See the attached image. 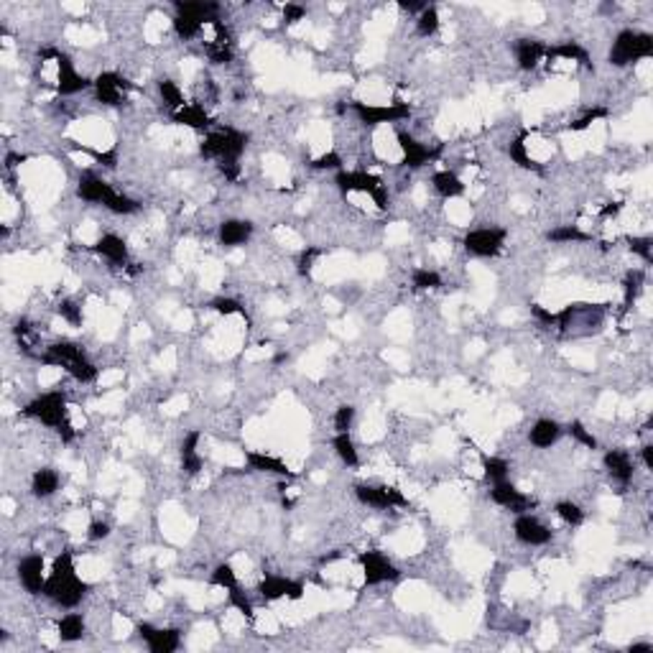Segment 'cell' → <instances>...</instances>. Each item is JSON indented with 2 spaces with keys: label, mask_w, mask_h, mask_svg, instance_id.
Returning a JSON list of instances; mask_svg holds the SVG:
<instances>
[{
  "label": "cell",
  "mask_w": 653,
  "mask_h": 653,
  "mask_svg": "<svg viewBox=\"0 0 653 653\" xmlns=\"http://www.w3.org/2000/svg\"><path fill=\"white\" fill-rule=\"evenodd\" d=\"M87 590L89 587L77 577L72 554H69V551H61L59 557L54 559L52 577L46 579L44 597L54 600L57 605H61V608H77L82 602V597L87 594Z\"/></svg>",
  "instance_id": "cell-1"
},
{
  "label": "cell",
  "mask_w": 653,
  "mask_h": 653,
  "mask_svg": "<svg viewBox=\"0 0 653 653\" xmlns=\"http://www.w3.org/2000/svg\"><path fill=\"white\" fill-rule=\"evenodd\" d=\"M41 363L44 365H57V368H64V370L72 375L80 383H92L97 378V368L87 360V355L82 352L80 345L75 342H54L46 347V352L41 355Z\"/></svg>",
  "instance_id": "cell-2"
},
{
  "label": "cell",
  "mask_w": 653,
  "mask_h": 653,
  "mask_svg": "<svg viewBox=\"0 0 653 653\" xmlns=\"http://www.w3.org/2000/svg\"><path fill=\"white\" fill-rule=\"evenodd\" d=\"M653 54V36L643 31H620L610 49V64L615 67H628L640 59H648Z\"/></svg>",
  "instance_id": "cell-3"
},
{
  "label": "cell",
  "mask_w": 653,
  "mask_h": 653,
  "mask_svg": "<svg viewBox=\"0 0 653 653\" xmlns=\"http://www.w3.org/2000/svg\"><path fill=\"white\" fill-rule=\"evenodd\" d=\"M248 146V133H240L235 128H223L209 133L200 146V153L204 158H217L220 163L238 161Z\"/></svg>",
  "instance_id": "cell-4"
},
{
  "label": "cell",
  "mask_w": 653,
  "mask_h": 653,
  "mask_svg": "<svg viewBox=\"0 0 653 653\" xmlns=\"http://www.w3.org/2000/svg\"><path fill=\"white\" fill-rule=\"evenodd\" d=\"M23 416L29 419H38L41 423L52 426V429H61L67 419V396L61 391H52V393H44L33 398L29 406L23 408Z\"/></svg>",
  "instance_id": "cell-5"
},
{
  "label": "cell",
  "mask_w": 653,
  "mask_h": 653,
  "mask_svg": "<svg viewBox=\"0 0 653 653\" xmlns=\"http://www.w3.org/2000/svg\"><path fill=\"white\" fill-rule=\"evenodd\" d=\"M334 181H337V186H340L345 194L365 192V194H370L373 202L378 204V209L388 207V186L383 184L378 177H373V174H365V171H340Z\"/></svg>",
  "instance_id": "cell-6"
},
{
  "label": "cell",
  "mask_w": 653,
  "mask_h": 653,
  "mask_svg": "<svg viewBox=\"0 0 653 653\" xmlns=\"http://www.w3.org/2000/svg\"><path fill=\"white\" fill-rule=\"evenodd\" d=\"M352 110L365 126H380V123H398V120L411 115V107L406 103L393 105H368V103H352Z\"/></svg>",
  "instance_id": "cell-7"
},
{
  "label": "cell",
  "mask_w": 653,
  "mask_h": 653,
  "mask_svg": "<svg viewBox=\"0 0 653 653\" xmlns=\"http://www.w3.org/2000/svg\"><path fill=\"white\" fill-rule=\"evenodd\" d=\"M41 57H44V59H49V57L57 59V67H59V87L57 89H59V95H77L82 89H87L89 84H95V82H89L87 77H82L80 72H77L67 54L57 52V49H46Z\"/></svg>",
  "instance_id": "cell-8"
},
{
  "label": "cell",
  "mask_w": 653,
  "mask_h": 653,
  "mask_svg": "<svg viewBox=\"0 0 653 653\" xmlns=\"http://www.w3.org/2000/svg\"><path fill=\"white\" fill-rule=\"evenodd\" d=\"M505 235L508 232L503 227H483V230H472L465 235V250L472 253V255H480V258H490V255H497L500 248L505 243Z\"/></svg>",
  "instance_id": "cell-9"
},
{
  "label": "cell",
  "mask_w": 653,
  "mask_h": 653,
  "mask_svg": "<svg viewBox=\"0 0 653 653\" xmlns=\"http://www.w3.org/2000/svg\"><path fill=\"white\" fill-rule=\"evenodd\" d=\"M357 500L363 505H370V508H378V511H386V508H406L408 500L398 493L396 488H386V485H357L355 488Z\"/></svg>",
  "instance_id": "cell-10"
},
{
  "label": "cell",
  "mask_w": 653,
  "mask_h": 653,
  "mask_svg": "<svg viewBox=\"0 0 653 653\" xmlns=\"http://www.w3.org/2000/svg\"><path fill=\"white\" fill-rule=\"evenodd\" d=\"M357 562H360V566H363L365 585L393 582V579H398V574H401V571L396 569V566L391 564L380 551H363V554L357 557Z\"/></svg>",
  "instance_id": "cell-11"
},
{
  "label": "cell",
  "mask_w": 653,
  "mask_h": 653,
  "mask_svg": "<svg viewBox=\"0 0 653 653\" xmlns=\"http://www.w3.org/2000/svg\"><path fill=\"white\" fill-rule=\"evenodd\" d=\"M135 631H138V636H141L146 643H149L151 653H174L179 648V643H181V636H179L177 628L161 631V628H153L151 623H138Z\"/></svg>",
  "instance_id": "cell-12"
},
{
  "label": "cell",
  "mask_w": 653,
  "mask_h": 653,
  "mask_svg": "<svg viewBox=\"0 0 653 653\" xmlns=\"http://www.w3.org/2000/svg\"><path fill=\"white\" fill-rule=\"evenodd\" d=\"M126 89H133V84L128 80H123L120 75H115V72H103V75L95 80L97 103L110 105V107L123 105V92H126Z\"/></svg>",
  "instance_id": "cell-13"
},
{
  "label": "cell",
  "mask_w": 653,
  "mask_h": 653,
  "mask_svg": "<svg viewBox=\"0 0 653 653\" xmlns=\"http://www.w3.org/2000/svg\"><path fill=\"white\" fill-rule=\"evenodd\" d=\"M258 592L263 600H281V597L301 600V597H304V585H301V582H294V579L271 574V577H266L258 585Z\"/></svg>",
  "instance_id": "cell-14"
},
{
  "label": "cell",
  "mask_w": 653,
  "mask_h": 653,
  "mask_svg": "<svg viewBox=\"0 0 653 653\" xmlns=\"http://www.w3.org/2000/svg\"><path fill=\"white\" fill-rule=\"evenodd\" d=\"M490 497L495 500L497 505H503V508H508V511L513 513H526L534 508V500L528 495H523L520 490H516L511 483H505V480H500V483H493V490H490Z\"/></svg>",
  "instance_id": "cell-15"
},
{
  "label": "cell",
  "mask_w": 653,
  "mask_h": 653,
  "mask_svg": "<svg viewBox=\"0 0 653 653\" xmlns=\"http://www.w3.org/2000/svg\"><path fill=\"white\" fill-rule=\"evenodd\" d=\"M513 531H516V539L523 543H528V546H543V543L551 541V531L546 526H543L541 520L534 518V516H526V513H520L518 518H516V526H513Z\"/></svg>",
  "instance_id": "cell-16"
},
{
  "label": "cell",
  "mask_w": 653,
  "mask_h": 653,
  "mask_svg": "<svg viewBox=\"0 0 653 653\" xmlns=\"http://www.w3.org/2000/svg\"><path fill=\"white\" fill-rule=\"evenodd\" d=\"M18 577H21V585L26 587V592L31 594H44V557L38 554H31V557L21 559L18 564Z\"/></svg>",
  "instance_id": "cell-17"
},
{
  "label": "cell",
  "mask_w": 653,
  "mask_h": 653,
  "mask_svg": "<svg viewBox=\"0 0 653 653\" xmlns=\"http://www.w3.org/2000/svg\"><path fill=\"white\" fill-rule=\"evenodd\" d=\"M398 146H401V151H403V158H406L408 169H419V166H423V163L431 161V158L439 153V151L426 149L423 143H419L414 135H408V133H398Z\"/></svg>",
  "instance_id": "cell-18"
},
{
  "label": "cell",
  "mask_w": 653,
  "mask_h": 653,
  "mask_svg": "<svg viewBox=\"0 0 653 653\" xmlns=\"http://www.w3.org/2000/svg\"><path fill=\"white\" fill-rule=\"evenodd\" d=\"M77 194H80V200L84 202H97V204H105L107 202V197L112 194V186L107 184V181H103L100 177H95V174H82L80 177V184H77Z\"/></svg>",
  "instance_id": "cell-19"
},
{
  "label": "cell",
  "mask_w": 653,
  "mask_h": 653,
  "mask_svg": "<svg viewBox=\"0 0 653 653\" xmlns=\"http://www.w3.org/2000/svg\"><path fill=\"white\" fill-rule=\"evenodd\" d=\"M541 57H546V46L536 38H518L516 41V59H518V67L531 72V69L539 67Z\"/></svg>",
  "instance_id": "cell-20"
},
{
  "label": "cell",
  "mask_w": 653,
  "mask_h": 653,
  "mask_svg": "<svg viewBox=\"0 0 653 653\" xmlns=\"http://www.w3.org/2000/svg\"><path fill=\"white\" fill-rule=\"evenodd\" d=\"M605 467L613 475V480L620 483V488H625L633 480V462L628 457V452H623V449H610L605 454Z\"/></svg>",
  "instance_id": "cell-21"
},
{
  "label": "cell",
  "mask_w": 653,
  "mask_h": 653,
  "mask_svg": "<svg viewBox=\"0 0 653 653\" xmlns=\"http://www.w3.org/2000/svg\"><path fill=\"white\" fill-rule=\"evenodd\" d=\"M253 235V225L248 220H225L220 225V243L225 248H238V245L248 243Z\"/></svg>",
  "instance_id": "cell-22"
},
{
  "label": "cell",
  "mask_w": 653,
  "mask_h": 653,
  "mask_svg": "<svg viewBox=\"0 0 653 653\" xmlns=\"http://www.w3.org/2000/svg\"><path fill=\"white\" fill-rule=\"evenodd\" d=\"M95 253H100L103 258H107L115 266H126L128 260V245L118 235H103V238L95 243Z\"/></svg>",
  "instance_id": "cell-23"
},
{
  "label": "cell",
  "mask_w": 653,
  "mask_h": 653,
  "mask_svg": "<svg viewBox=\"0 0 653 653\" xmlns=\"http://www.w3.org/2000/svg\"><path fill=\"white\" fill-rule=\"evenodd\" d=\"M245 460H248V465H250L253 470H258V472H268V475H278V477H294V472H291L278 457H271V454L245 452Z\"/></svg>",
  "instance_id": "cell-24"
},
{
  "label": "cell",
  "mask_w": 653,
  "mask_h": 653,
  "mask_svg": "<svg viewBox=\"0 0 653 653\" xmlns=\"http://www.w3.org/2000/svg\"><path fill=\"white\" fill-rule=\"evenodd\" d=\"M200 431H189L184 437V442H181V470H184L186 475H197L202 470V457L197 454V444H200Z\"/></svg>",
  "instance_id": "cell-25"
},
{
  "label": "cell",
  "mask_w": 653,
  "mask_h": 653,
  "mask_svg": "<svg viewBox=\"0 0 653 653\" xmlns=\"http://www.w3.org/2000/svg\"><path fill=\"white\" fill-rule=\"evenodd\" d=\"M559 437H562V426H559L557 421H551V419H539V421L534 423L531 434H528L531 444L539 446V449H546V446H551Z\"/></svg>",
  "instance_id": "cell-26"
},
{
  "label": "cell",
  "mask_w": 653,
  "mask_h": 653,
  "mask_svg": "<svg viewBox=\"0 0 653 653\" xmlns=\"http://www.w3.org/2000/svg\"><path fill=\"white\" fill-rule=\"evenodd\" d=\"M546 57L549 59H571V61H579L582 67H592V61H590V54H587V49L585 46H579L577 41H564V44H559V46H549L546 49Z\"/></svg>",
  "instance_id": "cell-27"
},
{
  "label": "cell",
  "mask_w": 653,
  "mask_h": 653,
  "mask_svg": "<svg viewBox=\"0 0 653 653\" xmlns=\"http://www.w3.org/2000/svg\"><path fill=\"white\" fill-rule=\"evenodd\" d=\"M174 123L189 126L194 130H204V128H209V115L204 112L202 105H184L181 110L174 112Z\"/></svg>",
  "instance_id": "cell-28"
},
{
  "label": "cell",
  "mask_w": 653,
  "mask_h": 653,
  "mask_svg": "<svg viewBox=\"0 0 653 653\" xmlns=\"http://www.w3.org/2000/svg\"><path fill=\"white\" fill-rule=\"evenodd\" d=\"M59 490V475L54 472L52 467H41L33 472V480H31V493L36 497H49Z\"/></svg>",
  "instance_id": "cell-29"
},
{
  "label": "cell",
  "mask_w": 653,
  "mask_h": 653,
  "mask_svg": "<svg viewBox=\"0 0 653 653\" xmlns=\"http://www.w3.org/2000/svg\"><path fill=\"white\" fill-rule=\"evenodd\" d=\"M431 184H434V189H437L442 197H446V200L465 194V184H462L460 177L452 174V171H437V174L431 177Z\"/></svg>",
  "instance_id": "cell-30"
},
{
  "label": "cell",
  "mask_w": 653,
  "mask_h": 653,
  "mask_svg": "<svg viewBox=\"0 0 653 653\" xmlns=\"http://www.w3.org/2000/svg\"><path fill=\"white\" fill-rule=\"evenodd\" d=\"M57 631H59V638L64 643H75V640H80L84 636V620L77 613H69V615H64L59 620Z\"/></svg>",
  "instance_id": "cell-31"
},
{
  "label": "cell",
  "mask_w": 653,
  "mask_h": 653,
  "mask_svg": "<svg viewBox=\"0 0 653 653\" xmlns=\"http://www.w3.org/2000/svg\"><path fill=\"white\" fill-rule=\"evenodd\" d=\"M202 26H204V21H202V18H197V15L179 13L177 18H174V31H177V36L184 38V41H189V38H194V36H200Z\"/></svg>",
  "instance_id": "cell-32"
},
{
  "label": "cell",
  "mask_w": 653,
  "mask_h": 653,
  "mask_svg": "<svg viewBox=\"0 0 653 653\" xmlns=\"http://www.w3.org/2000/svg\"><path fill=\"white\" fill-rule=\"evenodd\" d=\"M546 240H551V243H587L590 235L574 227V225H562V227H554V230L546 232Z\"/></svg>",
  "instance_id": "cell-33"
},
{
  "label": "cell",
  "mask_w": 653,
  "mask_h": 653,
  "mask_svg": "<svg viewBox=\"0 0 653 653\" xmlns=\"http://www.w3.org/2000/svg\"><path fill=\"white\" fill-rule=\"evenodd\" d=\"M334 449L340 454V460L347 465V467H357L360 465V457H357L355 442L350 439V434H337L334 437Z\"/></svg>",
  "instance_id": "cell-34"
},
{
  "label": "cell",
  "mask_w": 653,
  "mask_h": 653,
  "mask_svg": "<svg viewBox=\"0 0 653 653\" xmlns=\"http://www.w3.org/2000/svg\"><path fill=\"white\" fill-rule=\"evenodd\" d=\"M523 138H526V135H518V138H516V141L511 143V151H508V153H511V158H513L516 163H518L520 169L541 171V163H536L534 158H531V156L526 153V143H523Z\"/></svg>",
  "instance_id": "cell-35"
},
{
  "label": "cell",
  "mask_w": 653,
  "mask_h": 653,
  "mask_svg": "<svg viewBox=\"0 0 653 653\" xmlns=\"http://www.w3.org/2000/svg\"><path fill=\"white\" fill-rule=\"evenodd\" d=\"M105 207L110 209V212H115V215H133V212L141 209V204L135 200H130V197H126V194L112 192L110 197H107V202H105Z\"/></svg>",
  "instance_id": "cell-36"
},
{
  "label": "cell",
  "mask_w": 653,
  "mask_h": 653,
  "mask_svg": "<svg viewBox=\"0 0 653 653\" xmlns=\"http://www.w3.org/2000/svg\"><path fill=\"white\" fill-rule=\"evenodd\" d=\"M508 462L500 457H483V475L488 483H500L508 475Z\"/></svg>",
  "instance_id": "cell-37"
},
{
  "label": "cell",
  "mask_w": 653,
  "mask_h": 653,
  "mask_svg": "<svg viewBox=\"0 0 653 653\" xmlns=\"http://www.w3.org/2000/svg\"><path fill=\"white\" fill-rule=\"evenodd\" d=\"M158 92H161L163 103L169 105V107H171L174 112L184 107V97H181V89H179L171 80H161V82H158Z\"/></svg>",
  "instance_id": "cell-38"
},
{
  "label": "cell",
  "mask_w": 653,
  "mask_h": 653,
  "mask_svg": "<svg viewBox=\"0 0 653 653\" xmlns=\"http://www.w3.org/2000/svg\"><path fill=\"white\" fill-rule=\"evenodd\" d=\"M416 31H419V36H434L439 31V13L437 8L429 6L423 13H419V21H416Z\"/></svg>",
  "instance_id": "cell-39"
},
{
  "label": "cell",
  "mask_w": 653,
  "mask_h": 653,
  "mask_svg": "<svg viewBox=\"0 0 653 653\" xmlns=\"http://www.w3.org/2000/svg\"><path fill=\"white\" fill-rule=\"evenodd\" d=\"M411 281H414V289H419V291L439 289V286H442V276H439L437 271H429V268H416L414 276H411Z\"/></svg>",
  "instance_id": "cell-40"
},
{
  "label": "cell",
  "mask_w": 653,
  "mask_h": 653,
  "mask_svg": "<svg viewBox=\"0 0 653 653\" xmlns=\"http://www.w3.org/2000/svg\"><path fill=\"white\" fill-rule=\"evenodd\" d=\"M557 516L562 520H566L569 526H579V523L585 520V513H582V508H579L577 503H569V500H562V503H557Z\"/></svg>",
  "instance_id": "cell-41"
},
{
  "label": "cell",
  "mask_w": 653,
  "mask_h": 653,
  "mask_svg": "<svg viewBox=\"0 0 653 653\" xmlns=\"http://www.w3.org/2000/svg\"><path fill=\"white\" fill-rule=\"evenodd\" d=\"M640 286H643V271H631L625 276V309L636 301V297L640 294Z\"/></svg>",
  "instance_id": "cell-42"
},
{
  "label": "cell",
  "mask_w": 653,
  "mask_h": 653,
  "mask_svg": "<svg viewBox=\"0 0 653 653\" xmlns=\"http://www.w3.org/2000/svg\"><path fill=\"white\" fill-rule=\"evenodd\" d=\"M209 582L215 587H225V590H230V587L238 585V579H235V569H232L230 564H220L215 571H212V577H209Z\"/></svg>",
  "instance_id": "cell-43"
},
{
  "label": "cell",
  "mask_w": 653,
  "mask_h": 653,
  "mask_svg": "<svg viewBox=\"0 0 653 653\" xmlns=\"http://www.w3.org/2000/svg\"><path fill=\"white\" fill-rule=\"evenodd\" d=\"M207 54H209V61H212V64H230L232 61V46L230 44H220V41H215V44L207 46Z\"/></svg>",
  "instance_id": "cell-44"
},
{
  "label": "cell",
  "mask_w": 653,
  "mask_h": 653,
  "mask_svg": "<svg viewBox=\"0 0 653 653\" xmlns=\"http://www.w3.org/2000/svg\"><path fill=\"white\" fill-rule=\"evenodd\" d=\"M59 314L64 317V320L69 322L72 326H80L82 324V306L77 304L75 299H64L59 304Z\"/></svg>",
  "instance_id": "cell-45"
},
{
  "label": "cell",
  "mask_w": 653,
  "mask_h": 653,
  "mask_svg": "<svg viewBox=\"0 0 653 653\" xmlns=\"http://www.w3.org/2000/svg\"><path fill=\"white\" fill-rule=\"evenodd\" d=\"M569 434L577 439L579 444H585L587 449H597V439H594L592 434L585 429V423H582V421H571L569 423Z\"/></svg>",
  "instance_id": "cell-46"
},
{
  "label": "cell",
  "mask_w": 653,
  "mask_h": 653,
  "mask_svg": "<svg viewBox=\"0 0 653 653\" xmlns=\"http://www.w3.org/2000/svg\"><path fill=\"white\" fill-rule=\"evenodd\" d=\"M352 419H355V408L352 406L337 408V414H334V429H337V434H347V429L352 426Z\"/></svg>",
  "instance_id": "cell-47"
},
{
  "label": "cell",
  "mask_w": 653,
  "mask_h": 653,
  "mask_svg": "<svg viewBox=\"0 0 653 653\" xmlns=\"http://www.w3.org/2000/svg\"><path fill=\"white\" fill-rule=\"evenodd\" d=\"M230 602L240 610V613H243L245 617H248V620H253V602L245 597V592L240 590L238 585L230 587Z\"/></svg>",
  "instance_id": "cell-48"
},
{
  "label": "cell",
  "mask_w": 653,
  "mask_h": 653,
  "mask_svg": "<svg viewBox=\"0 0 653 653\" xmlns=\"http://www.w3.org/2000/svg\"><path fill=\"white\" fill-rule=\"evenodd\" d=\"M651 245H653L651 238H628V248H631L636 255H640V258L646 260V263H651V260H653Z\"/></svg>",
  "instance_id": "cell-49"
},
{
  "label": "cell",
  "mask_w": 653,
  "mask_h": 653,
  "mask_svg": "<svg viewBox=\"0 0 653 653\" xmlns=\"http://www.w3.org/2000/svg\"><path fill=\"white\" fill-rule=\"evenodd\" d=\"M209 306H212L217 314H225V317H227V314H245V309L235 301V299H215Z\"/></svg>",
  "instance_id": "cell-50"
},
{
  "label": "cell",
  "mask_w": 653,
  "mask_h": 653,
  "mask_svg": "<svg viewBox=\"0 0 653 653\" xmlns=\"http://www.w3.org/2000/svg\"><path fill=\"white\" fill-rule=\"evenodd\" d=\"M605 115H608V110H605V107H597V110H590V112H587V115H582V118H579V120H574V123H571V126H569V130H585V128H590V126H592L594 120H597V118H605Z\"/></svg>",
  "instance_id": "cell-51"
},
{
  "label": "cell",
  "mask_w": 653,
  "mask_h": 653,
  "mask_svg": "<svg viewBox=\"0 0 653 653\" xmlns=\"http://www.w3.org/2000/svg\"><path fill=\"white\" fill-rule=\"evenodd\" d=\"M317 255H322L320 248H306V250L301 253V258H299V273H301V276L309 273V271H312V263H314V258H317Z\"/></svg>",
  "instance_id": "cell-52"
},
{
  "label": "cell",
  "mask_w": 653,
  "mask_h": 653,
  "mask_svg": "<svg viewBox=\"0 0 653 653\" xmlns=\"http://www.w3.org/2000/svg\"><path fill=\"white\" fill-rule=\"evenodd\" d=\"M107 534H110V526L107 523H103V520H92L89 523V541H103V539H107Z\"/></svg>",
  "instance_id": "cell-53"
},
{
  "label": "cell",
  "mask_w": 653,
  "mask_h": 653,
  "mask_svg": "<svg viewBox=\"0 0 653 653\" xmlns=\"http://www.w3.org/2000/svg\"><path fill=\"white\" fill-rule=\"evenodd\" d=\"M314 169H340L342 166V158L337 156V153H324V156H320L317 161H312Z\"/></svg>",
  "instance_id": "cell-54"
},
{
  "label": "cell",
  "mask_w": 653,
  "mask_h": 653,
  "mask_svg": "<svg viewBox=\"0 0 653 653\" xmlns=\"http://www.w3.org/2000/svg\"><path fill=\"white\" fill-rule=\"evenodd\" d=\"M531 314H534L536 320L541 322V324H557V314H551V312H546L541 304H531Z\"/></svg>",
  "instance_id": "cell-55"
},
{
  "label": "cell",
  "mask_w": 653,
  "mask_h": 653,
  "mask_svg": "<svg viewBox=\"0 0 653 653\" xmlns=\"http://www.w3.org/2000/svg\"><path fill=\"white\" fill-rule=\"evenodd\" d=\"M304 15H306V10L301 6H294V3H291V6L283 8V21L286 23H297V21H301Z\"/></svg>",
  "instance_id": "cell-56"
},
{
  "label": "cell",
  "mask_w": 653,
  "mask_h": 653,
  "mask_svg": "<svg viewBox=\"0 0 653 653\" xmlns=\"http://www.w3.org/2000/svg\"><path fill=\"white\" fill-rule=\"evenodd\" d=\"M220 171L225 174V179H227V181H238V177H240V163H238V161L220 163Z\"/></svg>",
  "instance_id": "cell-57"
},
{
  "label": "cell",
  "mask_w": 653,
  "mask_h": 653,
  "mask_svg": "<svg viewBox=\"0 0 653 653\" xmlns=\"http://www.w3.org/2000/svg\"><path fill=\"white\" fill-rule=\"evenodd\" d=\"M398 8H401V10H408V13H423V10L429 8V3H421V0H401Z\"/></svg>",
  "instance_id": "cell-58"
},
{
  "label": "cell",
  "mask_w": 653,
  "mask_h": 653,
  "mask_svg": "<svg viewBox=\"0 0 653 653\" xmlns=\"http://www.w3.org/2000/svg\"><path fill=\"white\" fill-rule=\"evenodd\" d=\"M620 209H623V204H620V202H610L608 207H602V209H600V215H602V217H615L617 212H620Z\"/></svg>",
  "instance_id": "cell-59"
},
{
  "label": "cell",
  "mask_w": 653,
  "mask_h": 653,
  "mask_svg": "<svg viewBox=\"0 0 653 653\" xmlns=\"http://www.w3.org/2000/svg\"><path fill=\"white\" fill-rule=\"evenodd\" d=\"M95 158L97 161H103L105 166H115V161H118V156H115V151H110V153H95Z\"/></svg>",
  "instance_id": "cell-60"
},
{
  "label": "cell",
  "mask_w": 653,
  "mask_h": 653,
  "mask_svg": "<svg viewBox=\"0 0 653 653\" xmlns=\"http://www.w3.org/2000/svg\"><path fill=\"white\" fill-rule=\"evenodd\" d=\"M21 161H26V156H18V153H8V156H6V166H8V169L18 166Z\"/></svg>",
  "instance_id": "cell-61"
},
{
  "label": "cell",
  "mask_w": 653,
  "mask_h": 653,
  "mask_svg": "<svg viewBox=\"0 0 653 653\" xmlns=\"http://www.w3.org/2000/svg\"><path fill=\"white\" fill-rule=\"evenodd\" d=\"M643 462H646L648 470H653V446L651 444L643 446Z\"/></svg>",
  "instance_id": "cell-62"
},
{
  "label": "cell",
  "mask_w": 653,
  "mask_h": 653,
  "mask_svg": "<svg viewBox=\"0 0 653 653\" xmlns=\"http://www.w3.org/2000/svg\"><path fill=\"white\" fill-rule=\"evenodd\" d=\"M653 646L651 643H633L631 646V653H651Z\"/></svg>",
  "instance_id": "cell-63"
}]
</instances>
